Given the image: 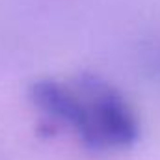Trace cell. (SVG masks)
I'll return each instance as SVG.
<instances>
[{"label": "cell", "instance_id": "6da1fadb", "mask_svg": "<svg viewBox=\"0 0 160 160\" xmlns=\"http://www.w3.org/2000/svg\"><path fill=\"white\" fill-rule=\"evenodd\" d=\"M30 101L47 119L71 128L91 151H121L140 138V121L118 88L82 73L71 80L41 78L30 86Z\"/></svg>", "mask_w": 160, "mask_h": 160}]
</instances>
